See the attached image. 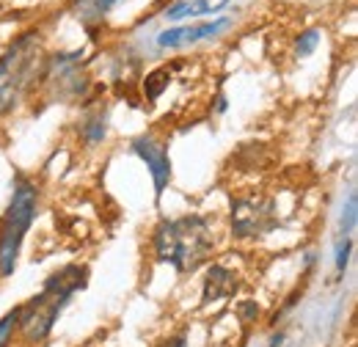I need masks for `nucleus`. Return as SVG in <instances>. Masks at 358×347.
<instances>
[{
	"instance_id": "f3484780",
	"label": "nucleus",
	"mask_w": 358,
	"mask_h": 347,
	"mask_svg": "<svg viewBox=\"0 0 358 347\" xmlns=\"http://www.w3.org/2000/svg\"><path fill=\"white\" fill-rule=\"evenodd\" d=\"M237 311H240V317H243L245 323H251V320H257V317H259V306L251 304V301H248V304H243Z\"/></svg>"
},
{
	"instance_id": "1a4fd4ad",
	"label": "nucleus",
	"mask_w": 358,
	"mask_h": 347,
	"mask_svg": "<svg viewBox=\"0 0 358 347\" xmlns=\"http://www.w3.org/2000/svg\"><path fill=\"white\" fill-rule=\"evenodd\" d=\"M229 6V0H179L166 8V20H196L204 14H215Z\"/></svg>"
},
{
	"instance_id": "9b49d317",
	"label": "nucleus",
	"mask_w": 358,
	"mask_h": 347,
	"mask_svg": "<svg viewBox=\"0 0 358 347\" xmlns=\"http://www.w3.org/2000/svg\"><path fill=\"white\" fill-rule=\"evenodd\" d=\"M80 138L86 141V143H99L102 138H105V132H108V111L105 108H96V111H91L89 116L80 122Z\"/></svg>"
},
{
	"instance_id": "2eb2a0df",
	"label": "nucleus",
	"mask_w": 358,
	"mask_h": 347,
	"mask_svg": "<svg viewBox=\"0 0 358 347\" xmlns=\"http://www.w3.org/2000/svg\"><path fill=\"white\" fill-rule=\"evenodd\" d=\"M317 39H320V31H317V28H309V31H303V34L298 36V44H295L298 55H309L314 47H317Z\"/></svg>"
},
{
	"instance_id": "39448f33",
	"label": "nucleus",
	"mask_w": 358,
	"mask_h": 347,
	"mask_svg": "<svg viewBox=\"0 0 358 347\" xmlns=\"http://www.w3.org/2000/svg\"><path fill=\"white\" fill-rule=\"evenodd\" d=\"M278 226L275 201L270 196H237L231 199V232L240 240L265 237L270 229Z\"/></svg>"
},
{
	"instance_id": "dca6fc26",
	"label": "nucleus",
	"mask_w": 358,
	"mask_h": 347,
	"mask_svg": "<svg viewBox=\"0 0 358 347\" xmlns=\"http://www.w3.org/2000/svg\"><path fill=\"white\" fill-rule=\"evenodd\" d=\"M350 248H353V240H350V237H342V243H339V248H336V270H339V273H345V267H348Z\"/></svg>"
},
{
	"instance_id": "9d476101",
	"label": "nucleus",
	"mask_w": 358,
	"mask_h": 347,
	"mask_svg": "<svg viewBox=\"0 0 358 347\" xmlns=\"http://www.w3.org/2000/svg\"><path fill=\"white\" fill-rule=\"evenodd\" d=\"M171 78H174V72L169 69V66H157V69H152L146 78H143V97L155 105L166 91H169V86H171Z\"/></svg>"
},
{
	"instance_id": "ddd939ff",
	"label": "nucleus",
	"mask_w": 358,
	"mask_h": 347,
	"mask_svg": "<svg viewBox=\"0 0 358 347\" xmlns=\"http://www.w3.org/2000/svg\"><path fill=\"white\" fill-rule=\"evenodd\" d=\"M356 218H358V196H356V193H350V196H348V207H345V213H342V223H339L345 237L353 232Z\"/></svg>"
},
{
	"instance_id": "f8f14e48",
	"label": "nucleus",
	"mask_w": 358,
	"mask_h": 347,
	"mask_svg": "<svg viewBox=\"0 0 358 347\" xmlns=\"http://www.w3.org/2000/svg\"><path fill=\"white\" fill-rule=\"evenodd\" d=\"M119 0H75L72 3V11L80 17V22H99Z\"/></svg>"
},
{
	"instance_id": "f03ea898",
	"label": "nucleus",
	"mask_w": 358,
	"mask_h": 347,
	"mask_svg": "<svg viewBox=\"0 0 358 347\" xmlns=\"http://www.w3.org/2000/svg\"><path fill=\"white\" fill-rule=\"evenodd\" d=\"M86 281H89V267L78 264V262L61 267L58 273H52L45 281V290L36 298H31L25 306H20L17 331L22 334V339L28 345H42L50 337L61 309L69 304V298L78 290L86 287Z\"/></svg>"
},
{
	"instance_id": "4468645a",
	"label": "nucleus",
	"mask_w": 358,
	"mask_h": 347,
	"mask_svg": "<svg viewBox=\"0 0 358 347\" xmlns=\"http://www.w3.org/2000/svg\"><path fill=\"white\" fill-rule=\"evenodd\" d=\"M17 320H20V309L8 311V314L0 320V347H8L11 337H14V331H17Z\"/></svg>"
},
{
	"instance_id": "6e6552de",
	"label": "nucleus",
	"mask_w": 358,
	"mask_h": 347,
	"mask_svg": "<svg viewBox=\"0 0 358 347\" xmlns=\"http://www.w3.org/2000/svg\"><path fill=\"white\" fill-rule=\"evenodd\" d=\"M240 287V278L224 267V264H213L207 270V278L201 284V306H210L213 301H221V298H229L234 295Z\"/></svg>"
},
{
	"instance_id": "7ed1b4c3",
	"label": "nucleus",
	"mask_w": 358,
	"mask_h": 347,
	"mask_svg": "<svg viewBox=\"0 0 358 347\" xmlns=\"http://www.w3.org/2000/svg\"><path fill=\"white\" fill-rule=\"evenodd\" d=\"M47 69L42 34L28 31L17 36L0 55V119L8 116L31 88H36Z\"/></svg>"
},
{
	"instance_id": "423d86ee",
	"label": "nucleus",
	"mask_w": 358,
	"mask_h": 347,
	"mask_svg": "<svg viewBox=\"0 0 358 347\" xmlns=\"http://www.w3.org/2000/svg\"><path fill=\"white\" fill-rule=\"evenodd\" d=\"M133 152L149 166L152 182H155V201H160L163 190L171 182V157H169V146L157 138V135H138L133 138Z\"/></svg>"
},
{
	"instance_id": "f257e3e1",
	"label": "nucleus",
	"mask_w": 358,
	"mask_h": 347,
	"mask_svg": "<svg viewBox=\"0 0 358 347\" xmlns=\"http://www.w3.org/2000/svg\"><path fill=\"white\" fill-rule=\"evenodd\" d=\"M155 260L171 264L177 273H193L215 251V226L204 215L166 218L152 234Z\"/></svg>"
},
{
	"instance_id": "a211bd4d",
	"label": "nucleus",
	"mask_w": 358,
	"mask_h": 347,
	"mask_svg": "<svg viewBox=\"0 0 358 347\" xmlns=\"http://www.w3.org/2000/svg\"><path fill=\"white\" fill-rule=\"evenodd\" d=\"M166 347H187V339H185V337H177V339H171Z\"/></svg>"
},
{
	"instance_id": "0eeeda50",
	"label": "nucleus",
	"mask_w": 358,
	"mask_h": 347,
	"mask_svg": "<svg viewBox=\"0 0 358 347\" xmlns=\"http://www.w3.org/2000/svg\"><path fill=\"white\" fill-rule=\"evenodd\" d=\"M231 25L229 17L221 20H210L201 25H179V28H169L157 36V47L160 50H174V47H185V44H196L201 39H215L218 34H224L226 28Z\"/></svg>"
},
{
	"instance_id": "20e7f679",
	"label": "nucleus",
	"mask_w": 358,
	"mask_h": 347,
	"mask_svg": "<svg viewBox=\"0 0 358 347\" xmlns=\"http://www.w3.org/2000/svg\"><path fill=\"white\" fill-rule=\"evenodd\" d=\"M36 210H39V187L31 179L17 176L11 201L0 218V276L3 278H8L17 267L22 240H25L28 229L34 226Z\"/></svg>"
}]
</instances>
